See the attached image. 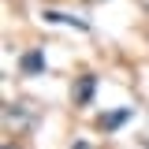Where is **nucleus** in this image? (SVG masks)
<instances>
[{"mask_svg": "<svg viewBox=\"0 0 149 149\" xmlns=\"http://www.w3.org/2000/svg\"><path fill=\"white\" fill-rule=\"evenodd\" d=\"M19 67H22V74H45V52L41 49H30V52H22L19 56Z\"/></svg>", "mask_w": 149, "mask_h": 149, "instance_id": "1", "label": "nucleus"}, {"mask_svg": "<svg viewBox=\"0 0 149 149\" xmlns=\"http://www.w3.org/2000/svg\"><path fill=\"white\" fill-rule=\"evenodd\" d=\"M45 19H49V22H63V26H74V30H82V34L90 30V22H86V19H74V15H67V11H56V8H49V11H45Z\"/></svg>", "mask_w": 149, "mask_h": 149, "instance_id": "2", "label": "nucleus"}, {"mask_svg": "<svg viewBox=\"0 0 149 149\" xmlns=\"http://www.w3.org/2000/svg\"><path fill=\"white\" fill-rule=\"evenodd\" d=\"M93 90H97V78H93V74H82L78 86H74V101H78V104H90V101H93Z\"/></svg>", "mask_w": 149, "mask_h": 149, "instance_id": "3", "label": "nucleus"}, {"mask_svg": "<svg viewBox=\"0 0 149 149\" xmlns=\"http://www.w3.org/2000/svg\"><path fill=\"white\" fill-rule=\"evenodd\" d=\"M130 119V108H119V112H108V116H101V130H116V127H123Z\"/></svg>", "mask_w": 149, "mask_h": 149, "instance_id": "4", "label": "nucleus"}, {"mask_svg": "<svg viewBox=\"0 0 149 149\" xmlns=\"http://www.w3.org/2000/svg\"><path fill=\"white\" fill-rule=\"evenodd\" d=\"M22 104H26V101H19V104H8V108H4V119H8V123H30V112L22 108Z\"/></svg>", "mask_w": 149, "mask_h": 149, "instance_id": "5", "label": "nucleus"}, {"mask_svg": "<svg viewBox=\"0 0 149 149\" xmlns=\"http://www.w3.org/2000/svg\"><path fill=\"white\" fill-rule=\"evenodd\" d=\"M4 149H11V146H4Z\"/></svg>", "mask_w": 149, "mask_h": 149, "instance_id": "6", "label": "nucleus"}]
</instances>
